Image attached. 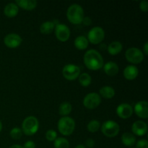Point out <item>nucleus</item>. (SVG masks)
Segmentation results:
<instances>
[{"label": "nucleus", "mask_w": 148, "mask_h": 148, "mask_svg": "<svg viewBox=\"0 0 148 148\" xmlns=\"http://www.w3.org/2000/svg\"><path fill=\"white\" fill-rule=\"evenodd\" d=\"M55 35L61 42H66L69 40L70 36V30L66 25L58 24L55 28Z\"/></svg>", "instance_id": "obj_10"}, {"label": "nucleus", "mask_w": 148, "mask_h": 148, "mask_svg": "<svg viewBox=\"0 0 148 148\" xmlns=\"http://www.w3.org/2000/svg\"><path fill=\"white\" fill-rule=\"evenodd\" d=\"M22 38L16 33H10L7 35L4 39V43L6 46L10 49L17 48L22 43Z\"/></svg>", "instance_id": "obj_11"}, {"label": "nucleus", "mask_w": 148, "mask_h": 148, "mask_svg": "<svg viewBox=\"0 0 148 148\" xmlns=\"http://www.w3.org/2000/svg\"><path fill=\"white\" fill-rule=\"evenodd\" d=\"M23 148H36V144L33 141H27L24 144Z\"/></svg>", "instance_id": "obj_32"}, {"label": "nucleus", "mask_w": 148, "mask_h": 148, "mask_svg": "<svg viewBox=\"0 0 148 148\" xmlns=\"http://www.w3.org/2000/svg\"><path fill=\"white\" fill-rule=\"evenodd\" d=\"M100 94L106 99H111L115 95V90L111 86H104L100 89Z\"/></svg>", "instance_id": "obj_21"}, {"label": "nucleus", "mask_w": 148, "mask_h": 148, "mask_svg": "<svg viewBox=\"0 0 148 148\" xmlns=\"http://www.w3.org/2000/svg\"><path fill=\"white\" fill-rule=\"evenodd\" d=\"M136 148H148V142L146 140H139L136 145Z\"/></svg>", "instance_id": "obj_30"}, {"label": "nucleus", "mask_w": 148, "mask_h": 148, "mask_svg": "<svg viewBox=\"0 0 148 148\" xmlns=\"http://www.w3.org/2000/svg\"><path fill=\"white\" fill-rule=\"evenodd\" d=\"M92 78L90 75L88 73H82L79 76V82L80 85L83 87H88L90 85Z\"/></svg>", "instance_id": "obj_25"}, {"label": "nucleus", "mask_w": 148, "mask_h": 148, "mask_svg": "<svg viewBox=\"0 0 148 148\" xmlns=\"http://www.w3.org/2000/svg\"><path fill=\"white\" fill-rule=\"evenodd\" d=\"M55 27V24L51 21L44 22L40 27V31L42 34L48 35L51 33Z\"/></svg>", "instance_id": "obj_23"}, {"label": "nucleus", "mask_w": 148, "mask_h": 148, "mask_svg": "<svg viewBox=\"0 0 148 148\" xmlns=\"http://www.w3.org/2000/svg\"><path fill=\"white\" fill-rule=\"evenodd\" d=\"M84 63L91 70H98L103 66V59L99 52L94 49L88 50L84 55Z\"/></svg>", "instance_id": "obj_1"}, {"label": "nucleus", "mask_w": 148, "mask_h": 148, "mask_svg": "<svg viewBox=\"0 0 148 148\" xmlns=\"http://www.w3.org/2000/svg\"><path fill=\"white\" fill-rule=\"evenodd\" d=\"M75 128V122L73 119L69 116H63L59 120L58 130L64 136H69L73 133Z\"/></svg>", "instance_id": "obj_4"}, {"label": "nucleus", "mask_w": 148, "mask_h": 148, "mask_svg": "<svg viewBox=\"0 0 148 148\" xmlns=\"http://www.w3.org/2000/svg\"><path fill=\"white\" fill-rule=\"evenodd\" d=\"M62 75L65 79L68 80H74L79 77L80 75V69L75 64H66L62 69Z\"/></svg>", "instance_id": "obj_8"}, {"label": "nucleus", "mask_w": 148, "mask_h": 148, "mask_svg": "<svg viewBox=\"0 0 148 148\" xmlns=\"http://www.w3.org/2000/svg\"><path fill=\"white\" fill-rule=\"evenodd\" d=\"M57 137V134H56V131L53 130H48L46 133V138L47 139L48 141H54L55 140Z\"/></svg>", "instance_id": "obj_29"}, {"label": "nucleus", "mask_w": 148, "mask_h": 148, "mask_svg": "<svg viewBox=\"0 0 148 148\" xmlns=\"http://www.w3.org/2000/svg\"><path fill=\"white\" fill-rule=\"evenodd\" d=\"M121 141L125 146L132 147L136 143V138L132 133L125 132L121 136Z\"/></svg>", "instance_id": "obj_19"}, {"label": "nucleus", "mask_w": 148, "mask_h": 148, "mask_svg": "<svg viewBox=\"0 0 148 148\" xmlns=\"http://www.w3.org/2000/svg\"><path fill=\"white\" fill-rule=\"evenodd\" d=\"M55 148H69V143L66 139L64 137H59L54 140Z\"/></svg>", "instance_id": "obj_26"}, {"label": "nucleus", "mask_w": 148, "mask_h": 148, "mask_svg": "<svg viewBox=\"0 0 148 148\" xmlns=\"http://www.w3.org/2000/svg\"><path fill=\"white\" fill-rule=\"evenodd\" d=\"M140 8L143 12H147L148 10V3L147 1H142L140 4Z\"/></svg>", "instance_id": "obj_31"}, {"label": "nucleus", "mask_w": 148, "mask_h": 148, "mask_svg": "<svg viewBox=\"0 0 148 148\" xmlns=\"http://www.w3.org/2000/svg\"><path fill=\"white\" fill-rule=\"evenodd\" d=\"M89 41L85 36H78L75 40V46L79 50H85L88 48Z\"/></svg>", "instance_id": "obj_22"}, {"label": "nucleus", "mask_w": 148, "mask_h": 148, "mask_svg": "<svg viewBox=\"0 0 148 148\" xmlns=\"http://www.w3.org/2000/svg\"><path fill=\"white\" fill-rule=\"evenodd\" d=\"M85 145H86V146L88 147L92 148L95 145V141L92 139H88L86 140V142H85Z\"/></svg>", "instance_id": "obj_33"}, {"label": "nucleus", "mask_w": 148, "mask_h": 148, "mask_svg": "<svg viewBox=\"0 0 148 148\" xmlns=\"http://www.w3.org/2000/svg\"><path fill=\"white\" fill-rule=\"evenodd\" d=\"M10 137L13 139V140H19L21 138L22 135H23V131L21 129L18 128V127H14L12 130L10 131Z\"/></svg>", "instance_id": "obj_28"}, {"label": "nucleus", "mask_w": 148, "mask_h": 148, "mask_svg": "<svg viewBox=\"0 0 148 148\" xmlns=\"http://www.w3.org/2000/svg\"><path fill=\"white\" fill-rule=\"evenodd\" d=\"M1 130H2V124H1V121H0V132H1Z\"/></svg>", "instance_id": "obj_38"}, {"label": "nucleus", "mask_w": 148, "mask_h": 148, "mask_svg": "<svg viewBox=\"0 0 148 148\" xmlns=\"http://www.w3.org/2000/svg\"><path fill=\"white\" fill-rule=\"evenodd\" d=\"M82 23H83V24L85 25H90L91 24H92V20H91V19L89 17H84L83 18V20H82Z\"/></svg>", "instance_id": "obj_34"}, {"label": "nucleus", "mask_w": 148, "mask_h": 148, "mask_svg": "<svg viewBox=\"0 0 148 148\" xmlns=\"http://www.w3.org/2000/svg\"><path fill=\"white\" fill-rule=\"evenodd\" d=\"M72 106L69 102H64L60 105L59 108V111L60 115L64 116H66L69 115L72 111Z\"/></svg>", "instance_id": "obj_24"}, {"label": "nucleus", "mask_w": 148, "mask_h": 148, "mask_svg": "<svg viewBox=\"0 0 148 148\" xmlns=\"http://www.w3.org/2000/svg\"><path fill=\"white\" fill-rule=\"evenodd\" d=\"M116 114L121 119H129L132 116L133 108L130 104L128 103H121L117 107Z\"/></svg>", "instance_id": "obj_12"}, {"label": "nucleus", "mask_w": 148, "mask_h": 148, "mask_svg": "<svg viewBox=\"0 0 148 148\" xmlns=\"http://www.w3.org/2000/svg\"><path fill=\"white\" fill-rule=\"evenodd\" d=\"M132 148H133V147H132Z\"/></svg>", "instance_id": "obj_39"}, {"label": "nucleus", "mask_w": 148, "mask_h": 148, "mask_svg": "<svg viewBox=\"0 0 148 148\" xmlns=\"http://www.w3.org/2000/svg\"><path fill=\"white\" fill-rule=\"evenodd\" d=\"M123 46L119 41H113L108 46V51L111 55H117L122 51Z\"/></svg>", "instance_id": "obj_20"}, {"label": "nucleus", "mask_w": 148, "mask_h": 148, "mask_svg": "<svg viewBox=\"0 0 148 148\" xmlns=\"http://www.w3.org/2000/svg\"><path fill=\"white\" fill-rule=\"evenodd\" d=\"M88 130L90 132H96L101 127V124L97 120H92L88 124Z\"/></svg>", "instance_id": "obj_27"}, {"label": "nucleus", "mask_w": 148, "mask_h": 148, "mask_svg": "<svg viewBox=\"0 0 148 148\" xmlns=\"http://www.w3.org/2000/svg\"><path fill=\"white\" fill-rule=\"evenodd\" d=\"M140 118L147 119L148 117V103L147 101H139L135 104L133 109Z\"/></svg>", "instance_id": "obj_13"}, {"label": "nucleus", "mask_w": 148, "mask_h": 148, "mask_svg": "<svg viewBox=\"0 0 148 148\" xmlns=\"http://www.w3.org/2000/svg\"><path fill=\"white\" fill-rule=\"evenodd\" d=\"M105 32L101 27H94L88 32V40L92 44H98L103 40Z\"/></svg>", "instance_id": "obj_7"}, {"label": "nucleus", "mask_w": 148, "mask_h": 148, "mask_svg": "<svg viewBox=\"0 0 148 148\" xmlns=\"http://www.w3.org/2000/svg\"><path fill=\"white\" fill-rule=\"evenodd\" d=\"M120 130L119 125L112 120L106 121L101 127V132L108 137H114L119 134Z\"/></svg>", "instance_id": "obj_5"}, {"label": "nucleus", "mask_w": 148, "mask_h": 148, "mask_svg": "<svg viewBox=\"0 0 148 148\" xmlns=\"http://www.w3.org/2000/svg\"><path fill=\"white\" fill-rule=\"evenodd\" d=\"M75 148H86V147H85L83 145H78L77 146H76V147Z\"/></svg>", "instance_id": "obj_37"}, {"label": "nucleus", "mask_w": 148, "mask_h": 148, "mask_svg": "<svg viewBox=\"0 0 148 148\" xmlns=\"http://www.w3.org/2000/svg\"><path fill=\"white\" fill-rule=\"evenodd\" d=\"M103 69L105 73L108 76H115L119 72V66L115 62H108L105 64L103 66Z\"/></svg>", "instance_id": "obj_17"}, {"label": "nucleus", "mask_w": 148, "mask_h": 148, "mask_svg": "<svg viewBox=\"0 0 148 148\" xmlns=\"http://www.w3.org/2000/svg\"><path fill=\"white\" fill-rule=\"evenodd\" d=\"M132 130L134 134L139 137L145 135L147 132V125L145 122L143 121H136L132 127Z\"/></svg>", "instance_id": "obj_14"}, {"label": "nucleus", "mask_w": 148, "mask_h": 148, "mask_svg": "<svg viewBox=\"0 0 148 148\" xmlns=\"http://www.w3.org/2000/svg\"><path fill=\"white\" fill-rule=\"evenodd\" d=\"M19 8L14 3H9L5 6L4 9V13L7 17H14L18 14Z\"/></svg>", "instance_id": "obj_18"}, {"label": "nucleus", "mask_w": 148, "mask_h": 148, "mask_svg": "<svg viewBox=\"0 0 148 148\" xmlns=\"http://www.w3.org/2000/svg\"><path fill=\"white\" fill-rule=\"evenodd\" d=\"M9 148H23V147L21 145H13L10 146Z\"/></svg>", "instance_id": "obj_36"}, {"label": "nucleus", "mask_w": 148, "mask_h": 148, "mask_svg": "<svg viewBox=\"0 0 148 148\" xmlns=\"http://www.w3.org/2000/svg\"><path fill=\"white\" fill-rule=\"evenodd\" d=\"M15 4L17 7H20L23 8V10H34L37 5V1L36 0H17L15 1Z\"/></svg>", "instance_id": "obj_16"}, {"label": "nucleus", "mask_w": 148, "mask_h": 148, "mask_svg": "<svg viewBox=\"0 0 148 148\" xmlns=\"http://www.w3.org/2000/svg\"><path fill=\"white\" fill-rule=\"evenodd\" d=\"M66 17L69 21L72 24H80L84 18L83 9L79 4H72L68 8L66 12Z\"/></svg>", "instance_id": "obj_2"}, {"label": "nucleus", "mask_w": 148, "mask_h": 148, "mask_svg": "<svg viewBox=\"0 0 148 148\" xmlns=\"http://www.w3.org/2000/svg\"><path fill=\"white\" fill-rule=\"evenodd\" d=\"M39 128V122L37 118L33 116L27 117L22 124V131L27 136H32L36 134Z\"/></svg>", "instance_id": "obj_3"}, {"label": "nucleus", "mask_w": 148, "mask_h": 148, "mask_svg": "<svg viewBox=\"0 0 148 148\" xmlns=\"http://www.w3.org/2000/svg\"><path fill=\"white\" fill-rule=\"evenodd\" d=\"M101 96L96 92L88 94L83 99V105L88 109H94L101 104Z\"/></svg>", "instance_id": "obj_9"}, {"label": "nucleus", "mask_w": 148, "mask_h": 148, "mask_svg": "<svg viewBox=\"0 0 148 148\" xmlns=\"http://www.w3.org/2000/svg\"><path fill=\"white\" fill-rule=\"evenodd\" d=\"M144 52L145 54V55H148V43H145L144 46Z\"/></svg>", "instance_id": "obj_35"}, {"label": "nucleus", "mask_w": 148, "mask_h": 148, "mask_svg": "<svg viewBox=\"0 0 148 148\" xmlns=\"http://www.w3.org/2000/svg\"><path fill=\"white\" fill-rule=\"evenodd\" d=\"M124 77L125 79L128 80H133L138 76L139 71L137 66L133 65H129L124 69Z\"/></svg>", "instance_id": "obj_15"}, {"label": "nucleus", "mask_w": 148, "mask_h": 148, "mask_svg": "<svg viewBox=\"0 0 148 148\" xmlns=\"http://www.w3.org/2000/svg\"><path fill=\"white\" fill-rule=\"evenodd\" d=\"M125 57L129 62L132 64H140L144 59L143 51L137 48H130L127 49L125 53Z\"/></svg>", "instance_id": "obj_6"}]
</instances>
